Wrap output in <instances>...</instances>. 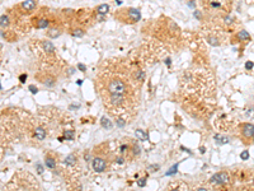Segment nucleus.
Returning a JSON list of instances; mask_svg holds the SVG:
<instances>
[{"label": "nucleus", "mask_w": 254, "mask_h": 191, "mask_svg": "<svg viewBox=\"0 0 254 191\" xmlns=\"http://www.w3.org/2000/svg\"><path fill=\"white\" fill-rule=\"evenodd\" d=\"M92 167H93V169H94L95 172L106 171V168H107L106 159L102 158V157H94V158H93V162H92Z\"/></svg>", "instance_id": "obj_4"}, {"label": "nucleus", "mask_w": 254, "mask_h": 191, "mask_svg": "<svg viewBox=\"0 0 254 191\" xmlns=\"http://www.w3.org/2000/svg\"><path fill=\"white\" fill-rule=\"evenodd\" d=\"M107 91L109 93H121L125 94L127 92V85L122 79L120 78H113L108 84H107Z\"/></svg>", "instance_id": "obj_1"}, {"label": "nucleus", "mask_w": 254, "mask_h": 191, "mask_svg": "<svg viewBox=\"0 0 254 191\" xmlns=\"http://www.w3.org/2000/svg\"><path fill=\"white\" fill-rule=\"evenodd\" d=\"M60 34H61V31L58 28H56V27H51V28L48 29V32H47V36L51 37V38H57Z\"/></svg>", "instance_id": "obj_12"}, {"label": "nucleus", "mask_w": 254, "mask_h": 191, "mask_svg": "<svg viewBox=\"0 0 254 191\" xmlns=\"http://www.w3.org/2000/svg\"><path fill=\"white\" fill-rule=\"evenodd\" d=\"M116 122H117V126H120V127H123L125 125H126V121H125L123 119H121V117H118Z\"/></svg>", "instance_id": "obj_27"}, {"label": "nucleus", "mask_w": 254, "mask_h": 191, "mask_svg": "<svg viewBox=\"0 0 254 191\" xmlns=\"http://www.w3.org/2000/svg\"><path fill=\"white\" fill-rule=\"evenodd\" d=\"M210 5L212 6V8H215V9H217V8H220V6H221V4H220V3H217V1H211Z\"/></svg>", "instance_id": "obj_30"}, {"label": "nucleus", "mask_w": 254, "mask_h": 191, "mask_svg": "<svg viewBox=\"0 0 254 191\" xmlns=\"http://www.w3.org/2000/svg\"><path fill=\"white\" fill-rule=\"evenodd\" d=\"M136 76H138V79H140V80H144V78H145V73H142V71L138 70V71L136 73Z\"/></svg>", "instance_id": "obj_31"}, {"label": "nucleus", "mask_w": 254, "mask_h": 191, "mask_svg": "<svg viewBox=\"0 0 254 191\" xmlns=\"http://www.w3.org/2000/svg\"><path fill=\"white\" fill-rule=\"evenodd\" d=\"M117 162H118V163H123V158H122V157L117 158Z\"/></svg>", "instance_id": "obj_42"}, {"label": "nucleus", "mask_w": 254, "mask_h": 191, "mask_svg": "<svg viewBox=\"0 0 254 191\" xmlns=\"http://www.w3.org/2000/svg\"><path fill=\"white\" fill-rule=\"evenodd\" d=\"M26 80H27V74H22V75L19 76V82L20 83H24Z\"/></svg>", "instance_id": "obj_34"}, {"label": "nucleus", "mask_w": 254, "mask_h": 191, "mask_svg": "<svg viewBox=\"0 0 254 191\" xmlns=\"http://www.w3.org/2000/svg\"><path fill=\"white\" fill-rule=\"evenodd\" d=\"M48 26H50V20H48L47 18H40L36 22V28H38V29L47 28Z\"/></svg>", "instance_id": "obj_8"}, {"label": "nucleus", "mask_w": 254, "mask_h": 191, "mask_svg": "<svg viewBox=\"0 0 254 191\" xmlns=\"http://www.w3.org/2000/svg\"><path fill=\"white\" fill-rule=\"evenodd\" d=\"M159 168H160L159 164H150V166H148V171L149 172H155V171H158Z\"/></svg>", "instance_id": "obj_24"}, {"label": "nucleus", "mask_w": 254, "mask_h": 191, "mask_svg": "<svg viewBox=\"0 0 254 191\" xmlns=\"http://www.w3.org/2000/svg\"><path fill=\"white\" fill-rule=\"evenodd\" d=\"M100 124H102V126L104 127V129H112V122H111L109 119H107L106 116H103L102 119H100Z\"/></svg>", "instance_id": "obj_15"}, {"label": "nucleus", "mask_w": 254, "mask_h": 191, "mask_svg": "<svg viewBox=\"0 0 254 191\" xmlns=\"http://www.w3.org/2000/svg\"><path fill=\"white\" fill-rule=\"evenodd\" d=\"M42 45H43V50L46 51V52H48V54L55 52V46L52 42H50V41H43Z\"/></svg>", "instance_id": "obj_11"}, {"label": "nucleus", "mask_w": 254, "mask_h": 191, "mask_svg": "<svg viewBox=\"0 0 254 191\" xmlns=\"http://www.w3.org/2000/svg\"><path fill=\"white\" fill-rule=\"evenodd\" d=\"M20 8H22L24 12H32V10L36 9L37 6V3L34 1V0H26V1L20 3Z\"/></svg>", "instance_id": "obj_7"}, {"label": "nucleus", "mask_w": 254, "mask_h": 191, "mask_svg": "<svg viewBox=\"0 0 254 191\" xmlns=\"http://www.w3.org/2000/svg\"><path fill=\"white\" fill-rule=\"evenodd\" d=\"M9 23H10V20H9V17L8 15H1L0 17V27L1 28H6V27L9 26Z\"/></svg>", "instance_id": "obj_16"}, {"label": "nucleus", "mask_w": 254, "mask_h": 191, "mask_svg": "<svg viewBox=\"0 0 254 191\" xmlns=\"http://www.w3.org/2000/svg\"><path fill=\"white\" fill-rule=\"evenodd\" d=\"M84 33H85L84 31H83V29H80V28H76V29H74V31H72V32H71L72 37H79V38L84 36Z\"/></svg>", "instance_id": "obj_21"}, {"label": "nucleus", "mask_w": 254, "mask_h": 191, "mask_svg": "<svg viewBox=\"0 0 254 191\" xmlns=\"http://www.w3.org/2000/svg\"><path fill=\"white\" fill-rule=\"evenodd\" d=\"M34 136H36V139H38V140H43V139L46 138V131H45V129H42V127H36V129H34Z\"/></svg>", "instance_id": "obj_10"}, {"label": "nucleus", "mask_w": 254, "mask_h": 191, "mask_svg": "<svg viewBox=\"0 0 254 191\" xmlns=\"http://www.w3.org/2000/svg\"><path fill=\"white\" fill-rule=\"evenodd\" d=\"M188 5H189V8H192V9H193L194 6H196V3H194L193 0H189V1H188Z\"/></svg>", "instance_id": "obj_37"}, {"label": "nucleus", "mask_w": 254, "mask_h": 191, "mask_svg": "<svg viewBox=\"0 0 254 191\" xmlns=\"http://www.w3.org/2000/svg\"><path fill=\"white\" fill-rule=\"evenodd\" d=\"M165 62H166V64H168V65H170V59H166V60H165Z\"/></svg>", "instance_id": "obj_44"}, {"label": "nucleus", "mask_w": 254, "mask_h": 191, "mask_svg": "<svg viewBox=\"0 0 254 191\" xmlns=\"http://www.w3.org/2000/svg\"><path fill=\"white\" fill-rule=\"evenodd\" d=\"M253 66H254V62H253V61H248V62L245 64V68H246V69H253Z\"/></svg>", "instance_id": "obj_33"}, {"label": "nucleus", "mask_w": 254, "mask_h": 191, "mask_svg": "<svg viewBox=\"0 0 254 191\" xmlns=\"http://www.w3.org/2000/svg\"><path fill=\"white\" fill-rule=\"evenodd\" d=\"M215 139H216V143H219V144H228L229 141H230V139L228 136H221V135H216Z\"/></svg>", "instance_id": "obj_18"}, {"label": "nucleus", "mask_w": 254, "mask_h": 191, "mask_svg": "<svg viewBox=\"0 0 254 191\" xmlns=\"http://www.w3.org/2000/svg\"><path fill=\"white\" fill-rule=\"evenodd\" d=\"M246 3H248V4H252V3H254V0H246Z\"/></svg>", "instance_id": "obj_43"}, {"label": "nucleus", "mask_w": 254, "mask_h": 191, "mask_svg": "<svg viewBox=\"0 0 254 191\" xmlns=\"http://www.w3.org/2000/svg\"><path fill=\"white\" fill-rule=\"evenodd\" d=\"M135 135H136V138H137V139H140V140H146V139H148V135H146V134L144 133V131L140 130V129L135 131Z\"/></svg>", "instance_id": "obj_20"}, {"label": "nucleus", "mask_w": 254, "mask_h": 191, "mask_svg": "<svg viewBox=\"0 0 254 191\" xmlns=\"http://www.w3.org/2000/svg\"><path fill=\"white\" fill-rule=\"evenodd\" d=\"M126 149H128V145H126V144H123V145H121V149H120V150H121V152H122V153H123V152H126Z\"/></svg>", "instance_id": "obj_38"}, {"label": "nucleus", "mask_w": 254, "mask_h": 191, "mask_svg": "<svg viewBox=\"0 0 254 191\" xmlns=\"http://www.w3.org/2000/svg\"><path fill=\"white\" fill-rule=\"evenodd\" d=\"M45 163H46V167L51 168V169L56 167V159H54L52 157H46V161H45Z\"/></svg>", "instance_id": "obj_17"}, {"label": "nucleus", "mask_w": 254, "mask_h": 191, "mask_svg": "<svg viewBox=\"0 0 254 191\" xmlns=\"http://www.w3.org/2000/svg\"><path fill=\"white\" fill-rule=\"evenodd\" d=\"M229 180H230V177H229V173H226V172H219V173H215V175L211 177L210 182L212 183V185L222 186V185H225V183H228Z\"/></svg>", "instance_id": "obj_2"}, {"label": "nucleus", "mask_w": 254, "mask_h": 191, "mask_svg": "<svg viewBox=\"0 0 254 191\" xmlns=\"http://www.w3.org/2000/svg\"><path fill=\"white\" fill-rule=\"evenodd\" d=\"M207 41H208V43H210L211 46H219V45H220V41H219V38L215 37V36H208V37H207Z\"/></svg>", "instance_id": "obj_19"}, {"label": "nucleus", "mask_w": 254, "mask_h": 191, "mask_svg": "<svg viewBox=\"0 0 254 191\" xmlns=\"http://www.w3.org/2000/svg\"><path fill=\"white\" fill-rule=\"evenodd\" d=\"M126 15H127V20L130 23H136L141 19V12L135 8H128L126 10Z\"/></svg>", "instance_id": "obj_6"}, {"label": "nucleus", "mask_w": 254, "mask_h": 191, "mask_svg": "<svg viewBox=\"0 0 254 191\" xmlns=\"http://www.w3.org/2000/svg\"><path fill=\"white\" fill-rule=\"evenodd\" d=\"M109 102L113 107H121L123 105V102L126 101V97L125 94H121V93H109Z\"/></svg>", "instance_id": "obj_5"}, {"label": "nucleus", "mask_w": 254, "mask_h": 191, "mask_svg": "<svg viewBox=\"0 0 254 191\" xmlns=\"http://www.w3.org/2000/svg\"><path fill=\"white\" fill-rule=\"evenodd\" d=\"M145 185H146V178H140V180H137V186L144 187Z\"/></svg>", "instance_id": "obj_29"}, {"label": "nucleus", "mask_w": 254, "mask_h": 191, "mask_svg": "<svg viewBox=\"0 0 254 191\" xmlns=\"http://www.w3.org/2000/svg\"><path fill=\"white\" fill-rule=\"evenodd\" d=\"M109 12V5L108 4H100L98 8H97V13L100 15H104Z\"/></svg>", "instance_id": "obj_13"}, {"label": "nucleus", "mask_w": 254, "mask_h": 191, "mask_svg": "<svg viewBox=\"0 0 254 191\" xmlns=\"http://www.w3.org/2000/svg\"><path fill=\"white\" fill-rule=\"evenodd\" d=\"M132 152H134V155H135V157L140 154V153H141V148H140V145L135 143L134 145H132Z\"/></svg>", "instance_id": "obj_22"}, {"label": "nucleus", "mask_w": 254, "mask_h": 191, "mask_svg": "<svg viewBox=\"0 0 254 191\" xmlns=\"http://www.w3.org/2000/svg\"><path fill=\"white\" fill-rule=\"evenodd\" d=\"M65 138L69 139V140H72V139H74V131H72V130L65 131Z\"/></svg>", "instance_id": "obj_25"}, {"label": "nucleus", "mask_w": 254, "mask_h": 191, "mask_svg": "<svg viewBox=\"0 0 254 191\" xmlns=\"http://www.w3.org/2000/svg\"><path fill=\"white\" fill-rule=\"evenodd\" d=\"M85 161H86V162L90 161V155H89V154H85Z\"/></svg>", "instance_id": "obj_41"}, {"label": "nucleus", "mask_w": 254, "mask_h": 191, "mask_svg": "<svg viewBox=\"0 0 254 191\" xmlns=\"http://www.w3.org/2000/svg\"><path fill=\"white\" fill-rule=\"evenodd\" d=\"M240 133L244 139H253L254 138V125L245 122L240 125Z\"/></svg>", "instance_id": "obj_3"}, {"label": "nucleus", "mask_w": 254, "mask_h": 191, "mask_svg": "<svg viewBox=\"0 0 254 191\" xmlns=\"http://www.w3.org/2000/svg\"><path fill=\"white\" fill-rule=\"evenodd\" d=\"M240 158L243 159V161H246V159H249V152L248 150H244L240 153Z\"/></svg>", "instance_id": "obj_26"}, {"label": "nucleus", "mask_w": 254, "mask_h": 191, "mask_svg": "<svg viewBox=\"0 0 254 191\" xmlns=\"http://www.w3.org/2000/svg\"><path fill=\"white\" fill-rule=\"evenodd\" d=\"M37 168H38V173H42V172H43L42 166H41V164H37Z\"/></svg>", "instance_id": "obj_39"}, {"label": "nucleus", "mask_w": 254, "mask_h": 191, "mask_svg": "<svg viewBox=\"0 0 254 191\" xmlns=\"http://www.w3.org/2000/svg\"><path fill=\"white\" fill-rule=\"evenodd\" d=\"M236 38L241 42V41H250V34L246 32V31H244V29H241V31H239L238 33H236Z\"/></svg>", "instance_id": "obj_9"}, {"label": "nucleus", "mask_w": 254, "mask_h": 191, "mask_svg": "<svg viewBox=\"0 0 254 191\" xmlns=\"http://www.w3.org/2000/svg\"><path fill=\"white\" fill-rule=\"evenodd\" d=\"M224 22H225L226 26H231V24L234 23V17H231V15H226L225 18H224Z\"/></svg>", "instance_id": "obj_23"}, {"label": "nucleus", "mask_w": 254, "mask_h": 191, "mask_svg": "<svg viewBox=\"0 0 254 191\" xmlns=\"http://www.w3.org/2000/svg\"><path fill=\"white\" fill-rule=\"evenodd\" d=\"M76 155L75 154H69L68 157L65 158V164H68V166H74L75 163H76Z\"/></svg>", "instance_id": "obj_14"}, {"label": "nucleus", "mask_w": 254, "mask_h": 191, "mask_svg": "<svg viewBox=\"0 0 254 191\" xmlns=\"http://www.w3.org/2000/svg\"><path fill=\"white\" fill-rule=\"evenodd\" d=\"M79 107H80L79 105H71V106H70V110H76V108H79Z\"/></svg>", "instance_id": "obj_40"}, {"label": "nucleus", "mask_w": 254, "mask_h": 191, "mask_svg": "<svg viewBox=\"0 0 254 191\" xmlns=\"http://www.w3.org/2000/svg\"><path fill=\"white\" fill-rule=\"evenodd\" d=\"M177 167H178V166H177V164H175V166H173V167H172V169H170V171H168V172H166V176L174 175V173L177 172Z\"/></svg>", "instance_id": "obj_28"}, {"label": "nucleus", "mask_w": 254, "mask_h": 191, "mask_svg": "<svg viewBox=\"0 0 254 191\" xmlns=\"http://www.w3.org/2000/svg\"><path fill=\"white\" fill-rule=\"evenodd\" d=\"M29 91H31V93L36 94V93L38 92V89H37V87H34V85H29Z\"/></svg>", "instance_id": "obj_32"}, {"label": "nucleus", "mask_w": 254, "mask_h": 191, "mask_svg": "<svg viewBox=\"0 0 254 191\" xmlns=\"http://www.w3.org/2000/svg\"><path fill=\"white\" fill-rule=\"evenodd\" d=\"M78 68H79V70H81V71H85V70H86V68H85L84 64H79Z\"/></svg>", "instance_id": "obj_36"}, {"label": "nucleus", "mask_w": 254, "mask_h": 191, "mask_svg": "<svg viewBox=\"0 0 254 191\" xmlns=\"http://www.w3.org/2000/svg\"><path fill=\"white\" fill-rule=\"evenodd\" d=\"M194 17H196L197 19H201V18H202V13H201V12H197V10H196V12H194Z\"/></svg>", "instance_id": "obj_35"}]
</instances>
